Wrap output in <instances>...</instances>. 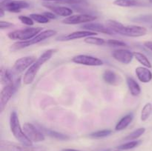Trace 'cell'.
<instances>
[{
    "label": "cell",
    "instance_id": "cell-1",
    "mask_svg": "<svg viewBox=\"0 0 152 151\" xmlns=\"http://www.w3.org/2000/svg\"><path fill=\"white\" fill-rule=\"evenodd\" d=\"M106 26L114 33H118L128 37H141L147 34L148 30L145 28L138 25H124L121 22L113 19L106 22Z\"/></svg>",
    "mask_w": 152,
    "mask_h": 151
},
{
    "label": "cell",
    "instance_id": "cell-2",
    "mask_svg": "<svg viewBox=\"0 0 152 151\" xmlns=\"http://www.w3.org/2000/svg\"><path fill=\"white\" fill-rule=\"evenodd\" d=\"M55 51H56L55 49H48V50H45L36 60V62L25 71V74L22 77V83L25 85H29V84H32L41 67L51 59Z\"/></svg>",
    "mask_w": 152,
    "mask_h": 151
},
{
    "label": "cell",
    "instance_id": "cell-3",
    "mask_svg": "<svg viewBox=\"0 0 152 151\" xmlns=\"http://www.w3.org/2000/svg\"><path fill=\"white\" fill-rule=\"evenodd\" d=\"M10 128L13 136L19 143L26 146H32L33 142L26 136L23 130V127H21L19 116L16 111H13L10 113Z\"/></svg>",
    "mask_w": 152,
    "mask_h": 151
},
{
    "label": "cell",
    "instance_id": "cell-4",
    "mask_svg": "<svg viewBox=\"0 0 152 151\" xmlns=\"http://www.w3.org/2000/svg\"><path fill=\"white\" fill-rule=\"evenodd\" d=\"M57 34V31L54 30H42L41 33L34 37L33 38L30 40H27V41H19L15 42L11 45V49L13 51L16 50H22V49L26 48V47H30V46L33 45V44H38V43L42 42V41H45V40L50 38Z\"/></svg>",
    "mask_w": 152,
    "mask_h": 151
},
{
    "label": "cell",
    "instance_id": "cell-5",
    "mask_svg": "<svg viewBox=\"0 0 152 151\" xmlns=\"http://www.w3.org/2000/svg\"><path fill=\"white\" fill-rule=\"evenodd\" d=\"M42 31V28H26L25 29L16 30L7 34V37L11 40L16 41H27L38 35Z\"/></svg>",
    "mask_w": 152,
    "mask_h": 151
},
{
    "label": "cell",
    "instance_id": "cell-6",
    "mask_svg": "<svg viewBox=\"0 0 152 151\" xmlns=\"http://www.w3.org/2000/svg\"><path fill=\"white\" fill-rule=\"evenodd\" d=\"M1 8L10 13H19L22 9L29 7V3L22 0H1Z\"/></svg>",
    "mask_w": 152,
    "mask_h": 151
},
{
    "label": "cell",
    "instance_id": "cell-7",
    "mask_svg": "<svg viewBox=\"0 0 152 151\" xmlns=\"http://www.w3.org/2000/svg\"><path fill=\"white\" fill-rule=\"evenodd\" d=\"M23 130L28 139L34 143V142H41L45 141V136L42 132L37 129L35 126L31 123L25 122L23 125Z\"/></svg>",
    "mask_w": 152,
    "mask_h": 151
},
{
    "label": "cell",
    "instance_id": "cell-8",
    "mask_svg": "<svg viewBox=\"0 0 152 151\" xmlns=\"http://www.w3.org/2000/svg\"><path fill=\"white\" fill-rule=\"evenodd\" d=\"M97 17L90 14H77L71 15L62 20V23L65 25H80L93 22L96 20Z\"/></svg>",
    "mask_w": 152,
    "mask_h": 151
},
{
    "label": "cell",
    "instance_id": "cell-9",
    "mask_svg": "<svg viewBox=\"0 0 152 151\" xmlns=\"http://www.w3.org/2000/svg\"><path fill=\"white\" fill-rule=\"evenodd\" d=\"M16 84L13 83L12 84L4 86L0 93V111L2 113L7 107V104L10 102V99L16 92Z\"/></svg>",
    "mask_w": 152,
    "mask_h": 151
},
{
    "label": "cell",
    "instance_id": "cell-10",
    "mask_svg": "<svg viewBox=\"0 0 152 151\" xmlns=\"http://www.w3.org/2000/svg\"><path fill=\"white\" fill-rule=\"evenodd\" d=\"M72 62L77 65H86V66L97 67L102 66L103 65V62L99 58L94 57L88 55H77L72 58Z\"/></svg>",
    "mask_w": 152,
    "mask_h": 151
},
{
    "label": "cell",
    "instance_id": "cell-11",
    "mask_svg": "<svg viewBox=\"0 0 152 151\" xmlns=\"http://www.w3.org/2000/svg\"><path fill=\"white\" fill-rule=\"evenodd\" d=\"M36 60H37L36 57L33 56L20 58L14 62V65L13 66V71L16 74L22 73L25 70H27L36 62Z\"/></svg>",
    "mask_w": 152,
    "mask_h": 151
},
{
    "label": "cell",
    "instance_id": "cell-12",
    "mask_svg": "<svg viewBox=\"0 0 152 151\" xmlns=\"http://www.w3.org/2000/svg\"><path fill=\"white\" fill-rule=\"evenodd\" d=\"M111 56L116 61L123 65H129L134 58V53L126 49L114 50L111 53Z\"/></svg>",
    "mask_w": 152,
    "mask_h": 151
},
{
    "label": "cell",
    "instance_id": "cell-13",
    "mask_svg": "<svg viewBox=\"0 0 152 151\" xmlns=\"http://www.w3.org/2000/svg\"><path fill=\"white\" fill-rule=\"evenodd\" d=\"M81 28L84 29L85 30L92 31L95 33H101L104 34H108V35H113L114 33L112 30L109 29L107 26L96 22H89V23L83 24L81 25Z\"/></svg>",
    "mask_w": 152,
    "mask_h": 151
},
{
    "label": "cell",
    "instance_id": "cell-14",
    "mask_svg": "<svg viewBox=\"0 0 152 151\" xmlns=\"http://www.w3.org/2000/svg\"><path fill=\"white\" fill-rule=\"evenodd\" d=\"M42 5L47 7L48 9L55 13L56 15L59 16H64V17H68L73 14V10L70 7H65V6H59L56 4H51V3H43Z\"/></svg>",
    "mask_w": 152,
    "mask_h": 151
},
{
    "label": "cell",
    "instance_id": "cell-15",
    "mask_svg": "<svg viewBox=\"0 0 152 151\" xmlns=\"http://www.w3.org/2000/svg\"><path fill=\"white\" fill-rule=\"evenodd\" d=\"M96 35H97L96 33L83 30L75 31V32H73L66 36H62L60 38H59V41H71V40L79 39V38H86L88 36Z\"/></svg>",
    "mask_w": 152,
    "mask_h": 151
},
{
    "label": "cell",
    "instance_id": "cell-16",
    "mask_svg": "<svg viewBox=\"0 0 152 151\" xmlns=\"http://www.w3.org/2000/svg\"><path fill=\"white\" fill-rule=\"evenodd\" d=\"M135 74L138 80L142 83H148L152 80L151 71L145 67H137L135 69Z\"/></svg>",
    "mask_w": 152,
    "mask_h": 151
},
{
    "label": "cell",
    "instance_id": "cell-17",
    "mask_svg": "<svg viewBox=\"0 0 152 151\" xmlns=\"http://www.w3.org/2000/svg\"><path fill=\"white\" fill-rule=\"evenodd\" d=\"M102 78L105 82L108 84H111V85H116L118 84V75L111 70H106L104 71L103 74H102Z\"/></svg>",
    "mask_w": 152,
    "mask_h": 151
},
{
    "label": "cell",
    "instance_id": "cell-18",
    "mask_svg": "<svg viewBox=\"0 0 152 151\" xmlns=\"http://www.w3.org/2000/svg\"><path fill=\"white\" fill-rule=\"evenodd\" d=\"M134 119L133 113H129L123 116L118 122L117 123L115 126L116 131H121L125 130L129 126V124L132 122Z\"/></svg>",
    "mask_w": 152,
    "mask_h": 151
},
{
    "label": "cell",
    "instance_id": "cell-19",
    "mask_svg": "<svg viewBox=\"0 0 152 151\" xmlns=\"http://www.w3.org/2000/svg\"><path fill=\"white\" fill-rule=\"evenodd\" d=\"M126 83L130 91V93L133 96H138L141 93V87L140 84L132 77L126 78Z\"/></svg>",
    "mask_w": 152,
    "mask_h": 151
},
{
    "label": "cell",
    "instance_id": "cell-20",
    "mask_svg": "<svg viewBox=\"0 0 152 151\" xmlns=\"http://www.w3.org/2000/svg\"><path fill=\"white\" fill-rule=\"evenodd\" d=\"M142 0H115L114 1V5L123 7H140L143 5Z\"/></svg>",
    "mask_w": 152,
    "mask_h": 151
},
{
    "label": "cell",
    "instance_id": "cell-21",
    "mask_svg": "<svg viewBox=\"0 0 152 151\" xmlns=\"http://www.w3.org/2000/svg\"><path fill=\"white\" fill-rule=\"evenodd\" d=\"M0 78H1V84L4 86L9 85V84H13V77L12 74L8 70L1 68V73H0Z\"/></svg>",
    "mask_w": 152,
    "mask_h": 151
},
{
    "label": "cell",
    "instance_id": "cell-22",
    "mask_svg": "<svg viewBox=\"0 0 152 151\" xmlns=\"http://www.w3.org/2000/svg\"><path fill=\"white\" fill-rule=\"evenodd\" d=\"M134 57L143 67L148 68L149 69L152 68L151 62L148 59V57L145 54H143V53H140V52H134Z\"/></svg>",
    "mask_w": 152,
    "mask_h": 151
},
{
    "label": "cell",
    "instance_id": "cell-23",
    "mask_svg": "<svg viewBox=\"0 0 152 151\" xmlns=\"http://www.w3.org/2000/svg\"><path fill=\"white\" fill-rule=\"evenodd\" d=\"M42 130L46 135L55 139H57V140L67 141L70 139V136H68V135L63 134V133H59V132L54 131V130H50V129H42Z\"/></svg>",
    "mask_w": 152,
    "mask_h": 151
},
{
    "label": "cell",
    "instance_id": "cell-24",
    "mask_svg": "<svg viewBox=\"0 0 152 151\" xmlns=\"http://www.w3.org/2000/svg\"><path fill=\"white\" fill-rule=\"evenodd\" d=\"M16 151H48L45 146H26L22 144H17Z\"/></svg>",
    "mask_w": 152,
    "mask_h": 151
},
{
    "label": "cell",
    "instance_id": "cell-25",
    "mask_svg": "<svg viewBox=\"0 0 152 151\" xmlns=\"http://www.w3.org/2000/svg\"><path fill=\"white\" fill-rule=\"evenodd\" d=\"M145 128L144 127H140V128H138L137 130H134L133 132H132L131 133H129L126 137L124 138V140L126 141H134L137 140V139H139L141 136L145 133Z\"/></svg>",
    "mask_w": 152,
    "mask_h": 151
},
{
    "label": "cell",
    "instance_id": "cell-26",
    "mask_svg": "<svg viewBox=\"0 0 152 151\" xmlns=\"http://www.w3.org/2000/svg\"><path fill=\"white\" fill-rule=\"evenodd\" d=\"M152 113V105L151 103H146L142 107L140 114V119L142 121H145L148 119Z\"/></svg>",
    "mask_w": 152,
    "mask_h": 151
},
{
    "label": "cell",
    "instance_id": "cell-27",
    "mask_svg": "<svg viewBox=\"0 0 152 151\" xmlns=\"http://www.w3.org/2000/svg\"><path fill=\"white\" fill-rule=\"evenodd\" d=\"M86 44H93V45H98V46H102L105 44V39L102 38H99L95 36H88L87 38H85L84 40Z\"/></svg>",
    "mask_w": 152,
    "mask_h": 151
},
{
    "label": "cell",
    "instance_id": "cell-28",
    "mask_svg": "<svg viewBox=\"0 0 152 151\" xmlns=\"http://www.w3.org/2000/svg\"><path fill=\"white\" fill-rule=\"evenodd\" d=\"M140 143L141 141H130V142H128L121 145H119L117 147V149L120 150H129L134 149V148L138 147L140 144Z\"/></svg>",
    "mask_w": 152,
    "mask_h": 151
},
{
    "label": "cell",
    "instance_id": "cell-29",
    "mask_svg": "<svg viewBox=\"0 0 152 151\" xmlns=\"http://www.w3.org/2000/svg\"><path fill=\"white\" fill-rule=\"evenodd\" d=\"M112 131L109 129H105V130H98V131L94 132L89 135V137L91 139H103L107 137L111 134Z\"/></svg>",
    "mask_w": 152,
    "mask_h": 151
},
{
    "label": "cell",
    "instance_id": "cell-30",
    "mask_svg": "<svg viewBox=\"0 0 152 151\" xmlns=\"http://www.w3.org/2000/svg\"><path fill=\"white\" fill-rule=\"evenodd\" d=\"M30 17L34 21L39 24H47L50 22V19L46 17L44 14H39V13H31Z\"/></svg>",
    "mask_w": 152,
    "mask_h": 151
},
{
    "label": "cell",
    "instance_id": "cell-31",
    "mask_svg": "<svg viewBox=\"0 0 152 151\" xmlns=\"http://www.w3.org/2000/svg\"><path fill=\"white\" fill-rule=\"evenodd\" d=\"M107 44L113 47H128V44L124 41H119L116 39H109L106 41Z\"/></svg>",
    "mask_w": 152,
    "mask_h": 151
},
{
    "label": "cell",
    "instance_id": "cell-32",
    "mask_svg": "<svg viewBox=\"0 0 152 151\" xmlns=\"http://www.w3.org/2000/svg\"><path fill=\"white\" fill-rule=\"evenodd\" d=\"M19 19L22 24H24L25 25H28V26H33L34 24V21L30 16H19Z\"/></svg>",
    "mask_w": 152,
    "mask_h": 151
},
{
    "label": "cell",
    "instance_id": "cell-33",
    "mask_svg": "<svg viewBox=\"0 0 152 151\" xmlns=\"http://www.w3.org/2000/svg\"><path fill=\"white\" fill-rule=\"evenodd\" d=\"M13 26V24L11 22H5V21H0V28L1 30L4 29H8V28H11Z\"/></svg>",
    "mask_w": 152,
    "mask_h": 151
},
{
    "label": "cell",
    "instance_id": "cell-34",
    "mask_svg": "<svg viewBox=\"0 0 152 151\" xmlns=\"http://www.w3.org/2000/svg\"><path fill=\"white\" fill-rule=\"evenodd\" d=\"M43 14H44L46 17L48 18L50 20V19H55L56 18V14H55V13H53V12H44V13H43Z\"/></svg>",
    "mask_w": 152,
    "mask_h": 151
},
{
    "label": "cell",
    "instance_id": "cell-35",
    "mask_svg": "<svg viewBox=\"0 0 152 151\" xmlns=\"http://www.w3.org/2000/svg\"><path fill=\"white\" fill-rule=\"evenodd\" d=\"M143 45L145 46V47H146L148 50H151V51H152V41H145V42L143 43Z\"/></svg>",
    "mask_w": 152,
    "mask_h": 151
},
{
    "label": "cell",
    "instance_id": "cell-36",
    "mask_svg": "<svg viewBox=\"0 0 152 151\" xmlns=\"http://www.w3.org/2000/svg\"><path fill=\"white\" fill-rule=\"evenodd\" d=\"M42 1H53V2H56V3H59V4H63L65 0H42Z\"/></svg>",
    "mask_w": 152,
    "mask_h": 151
},
{
    "label": "cell",
    "instance_id": "cell-37",
    "mask_svg": "<svg viewBox=\"0 0 152 151\" xmlns=\"http://www.w3.org/2000/svg\"><path fill=\"white\" fill-rule=\"evenodd\" d=\"M4 11H5V10H4V9L0 7V17H3V16H4Z\"/></svg>",
    "mask_w": 152,
    "mask_h": 151
},
{
    "label": "cell",
    "instance_id": "cell-38",
    "mask_svg": "<svg viewBox=\"0 0 152 151\" xmlns=\"http://www.w3.org/2000/svg\"><path fill=\"white\" fill-rule=\"evenodd\" d=\"M62 151H81V150H75V149H70V148H68V149H63Z\"/></svg>",
    "mask_w": 152,
    "mask_h": 151
},
{
    "label": "cell",
    "instance_id": "cell-39",
    "mask_svg": "<svg viewBox=\"0 0 152 151\" xmlns=\"http://www.w3.org/2000/svg\"><path fill=\"white\" fill-rule=\"evenodd\" d=\"M114 151H122V150H120L117 149V150H114Z\"/></svg>",
    "mask_w": 152,
    "mask_h": 151
},
{
    "label": "cell",
    "instance_id": "cell-40",
    "mask_svg": "<svg viewBox=\"0 0 152 151\" xmlns=\"http://www.w3.org/2000/svg\"><path fill=\"white\" fill-rule=\"evenodd\" d=\"M149 2H151V3H152V0H149Z\"/></svg>",
    "mask_w": 152,
    "mask_h": 151
}]
</instances>
